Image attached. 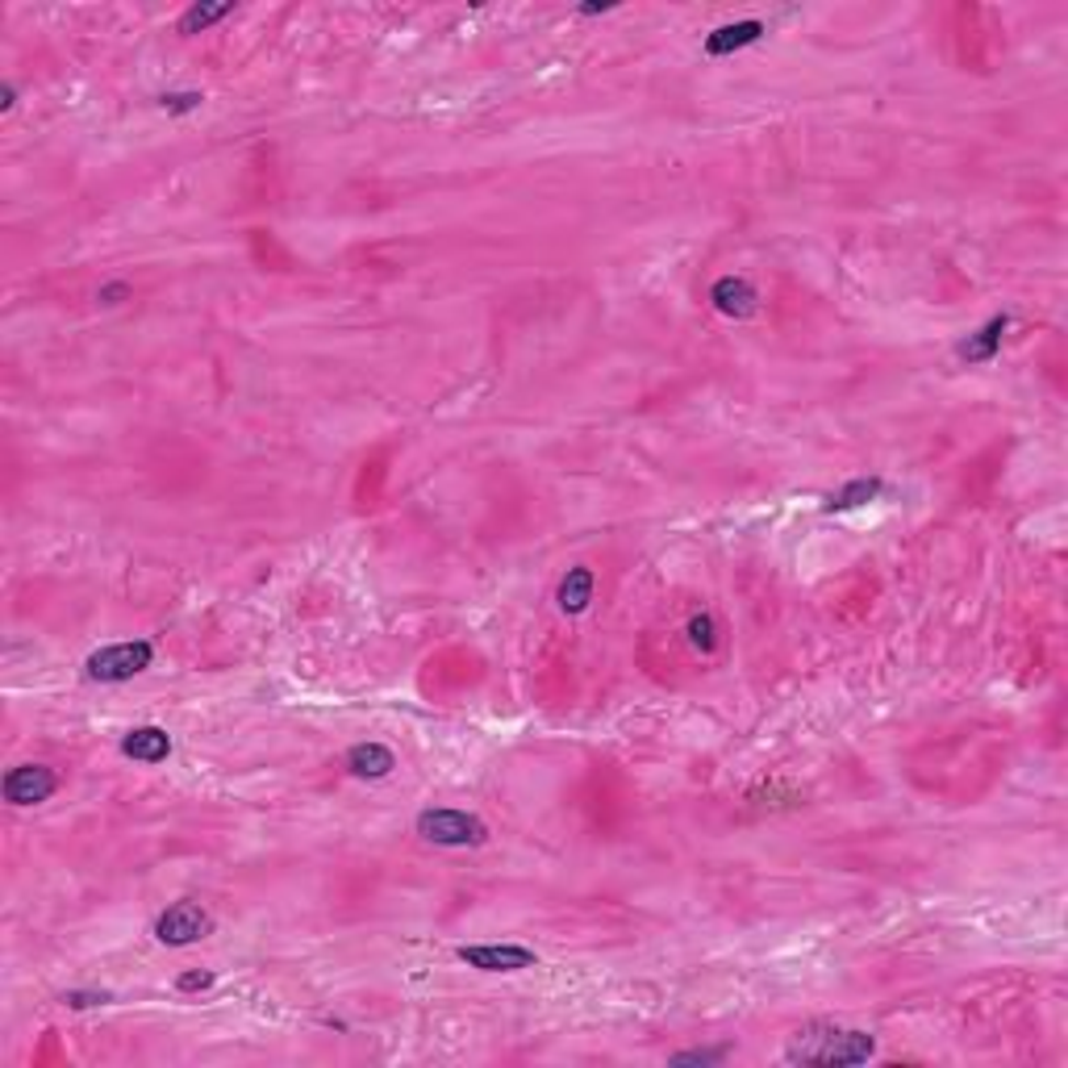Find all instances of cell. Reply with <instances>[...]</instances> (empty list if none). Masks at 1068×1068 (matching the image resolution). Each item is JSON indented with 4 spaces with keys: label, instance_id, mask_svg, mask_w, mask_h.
Listing matches in <instances>:
<instances>
[{
    "label": "cell",
    "instance_id": "cell-1",
    "mask_svg": "<svg viewBox=\"0 0 1068 1068\" xmlns=\"http://www.w3.org/2000/svg\"><path fill=\"white\" fill-rule=\"evenodd\" d=\"M877 1039L868 1031L839 1023H806L797 1026L785 1044V1060L789 1065H827V1068H852L873 1060Z\"/></svg>",
    "mask_w": 1068,
    "mask_h": 1068
},
{
    "label": "cell",
    "instance_id": "cell-2",
    "mask_svg": "<svg viewBox=\"0 0 1068 1068\" xmlns=\"http://www.w3.org/2000/svg\"><path fill=\"white\" fill-rule=\"evenodd\" d=\"M418 835L426 843H435V847H481L488 839V827L476 814H468V810L439 806V810H421L418 814Z\"/></svg>",
    "mask_w": 1068,
    "mask_h": 1068
},
{
    "label": "cell",
    "instance_id": "cell-3",
    "mask_svg": "<svg viewBox=\"0 0 1068 1068\" xmlns=\"http://www.w3.org/2000/svg\"><path fill=\"white\" fill-rule=\"evenodd\" d=\"M150 664H155V643H147V639H126V643H109V648L92 651L85 668L101 685H122V681H134L138 672H147Z\"/></svg>",
    "mask_w": 1068,
    "mask_h": 1068
},
{
    "label": "cell",
    "instance_id": "cell-4",
    "mask_svg": "<svg viewBox=\"0 0 1068 1068\" xmlns=\"http://www.w3.org/2000/svg\"><path fill=\"white\" fill-rule=\"evenodd\" d=\"M210 931H213L210 910H205L201 901H192V898L171 901L168 910L155 919V940L168 943V947H189V943L205 940Z\"/></svg>",
    "mask_w": 1068,
    "mask_h": 1068
},
{
    "label": "cell",
    "instance_id": "cell-5",
    "mask_svg": "<svg viewBox=\"0 0 1068 1068\" xmlns=\"http://www.w3.org/2000/svg\"><path fill=\"white\" fill-rule=\"evenodd\" d=\"M456 956L468 968H481V973H522V968L539 964V956L522 943H468Z\"/></svg>",
    "mask_w": 1068,
    "mask_h": 1068
},
{
    "label": "cell",
    "instance_id": "cell-6",
    "mask_svg": "<svg viewBox=\"0 0 1068 1068\" xmlns=\"http://www.w3.org/2000/svg\"><path fill=\"white\" fill-rule=\"evenodd\" d=\"M0 789H4L9 806H43L59 789V776H55V768H46V764H18V768L4 773Z\"/></svg>",
    "mask_w": 1068,
    "mask_h": 1068
},
{
    "label": "cell",
    "instance_id": "cell-7",
    "mask_svg": "<svg viewBox=\"0 0 1068 1068\" xmlns=\"http://www.w3.org/2000/svg\"><path fill=\"white\" fill-rule=\"evenodd\" d=\"M710 305L722 317L743 322V317H752L755 310H760V293H755L743 276H722V280H713L710 284Z\"/></svg>",
    "mask_w": 1068,
    "mask_h": 1068
},
{
    "label": "cell",
    "instance_id": "cell-8",
    "mask_svg": "<svg viewBox=\"0 0 1068 1068\" xmlns=\"http://www.w3.org/2000/svg\"><path fill=\"white\" fill-rule=\"evenodd\" d=\"M122 752L138 764H164L171 755V734L164 727H134L122 739Z\"/></svg>",
    "mask_w": 1068,
    "mask_h": 1068
},
{
    "label": "cell",
    "instance_id": "cell-9",
    "mask_svg": "<svg viewBox=\"0 0 1068 1068\" xmlns=\"http://www.w3.org/2000/svg\"><path fill=\"white\" fill-rule=\"evenodd\" d=\"M760 38H764V22H755V18L734 22V25H718L710 38H706V55L722 59V55H734V50L760 43Z\"/></svg>",
    "mask_w": 1068,
    "mask_h": 1068
},
{
    "label": "cell",
    "instance_id": "cell-10",
    "mask_svg": "<svg viewBox=\"0 0 1068 1068\" xmlns=\"http://www.w3.org/2000/svg\"><path fill=\"white\" fill-rule=\"evenodd\" d=\"M347 768H351V776H359V780H380V776H389L393 768H397V755L389 752L384 743H356V747L347 752Z\"/></svg>",
    "mask_w": 1068,
    "mask_h": 1068
},
{
    "label": "cell",
    "instance_id": "cell-11",
    "mask_svg": "<svg viewBox=\"0 0 1068 1068\" xmlns=\"http://www.w3.org/2000/svg\"><path fill=\"white\" fill-rule=\"evenodd\" d=\"M593 588H597V576H593V567L576 564L564 572V581H560V588H555V602H560V609L564 614H585L588 602H593Z\"/></svg>",
    "mask_w": 1068,
    "mask_h": 1068
},
{
    "label": "cell",
    "instance_id": "cell-12",
    "mask_svg": "<svg viewBox=\"0 0 1068 1068\" xmlns=\"http://www.w3.org/2000/svg\"><path fill=\"white\" fill-rule=\"evenodd\" d=\"M1005 326H1010V317H989L985 322L981 330L977 335H968L960 342V359L964 363H989V359L998 356L1002 351V335H1005Z\"/></svg>",
    "mask_w": 1068,
    "mask_h": 1068
},
{
    "label": "cell",
    "instance_id": "cell-13",
    "mask_svg": "<svg viewBox=\"0 0 1068 1068\" xmlns=\"http://www.w3.org/2000/svg\"><path fill=\"white\" fill-rule=\"evenodd\" d=\"M231 13H234V4H189L176 30H180V34H201V30H210V25L226 22Z\"/></svg>",
    "mask_w": 1068,
    "mask_h": 1068
},
{
    "label": "cell",
    "instance_id": "cell-14",
    "mask_svg": "<svg viewBox=\"0 0 1068 1068\" xmlns=\"http://www.w3.org/2000/svg\"><path fill=\"white\" fill-rule=\"evenodd\" d=\"M877 493H880V481H852L847 488H839L835 497L827 502V509H831V514H843V509H859V505L873 502Z\"/></svg>",
    "mask_w": 1068,
    "mask_h": 1068
},
{
    "label": "cell",
    "instance_id": "cell-15",
    "mask_svg": "<svg viewBox=\"0 0 1068 1068\" xmlns=\"http://www.w3.org/2000/svg\"><path fill=\"white\" fill-rule=\"evenodd\" d=\"M685 634H689V643L697 651H706L710 655L713 651V643H718V627H713V618L710 614H693L689 618V627H685Z\"/></svg>",
    "mask_w": 1068,
    "mask_h": 1068
},
{
    "label": "cell",
    "instance_id": "cell-16",
    "mask_svg": "<svg viewBox=\"0 0 1068 1068\" xmlns=\"http://www.w3.org/2000/svg\"><path fill=\"white\" fill-rule=\"evenodd\" d=\"M213 981H217V977H213L210 968H192V973H180V977H176V989H180V993H205V989H213Z\"/></svg>",
    "mask_w": 1068,
    "mask_h": 1068
},
{
    "label": "cell",
    "instance_id": "cell-17",
    "mask_svg": "<svg viewBox=\"0 0 1068 1068\" xmlns=\"http://www.w3.org/2000/svg\"><path fill=\"white\" fill-rule=\"evenodd\" d=\"M727 1056V1047H693V1052H676L672 1065H718Z\"/></svg>",
    "mask_w": 1068,
    "mask_h": 1068
},
{
    "label": "cell",
    "instance_id": "cell-18",
    "mask_svg": "<svg viewBox=\"0 0 1068 1068\" xmlns=\"http://www.w3.org/2000/svg\"><path fill=\"white\" fill-rule=\"evenodd\" d=\"M201 92H164L159 97V105L168 109V113H192V109H201Z\"/></svg>",
    "mask_w": 1068,
    "mask_h": 1068
},
{
    "label": "cell",
    "instance_id": "cell-19",
    "mask_svg": "<svg viewBox=\"0 0 1068 1068\" xmlns=\"http://www.w3.org/2000/svg\"><path fill=\"white\" fill-rule=\"evenodd\" d=\"M109 993H88V989H67L64 993V1005H71V1010H88V1005H105Z\"/></svg>",
    "mask_w": 1068,
    "mask_h": 1068
},
{
    "label": "cell",
    "instance_id": "cell-20",
    "mask_svg": "<svg viewBox=\"0 0 1068 1068\" xmlns=\"http://www.w3.org/2000/svg\"><path fill=\"white\" fill-rule=\"evenodd\" d=\"M126 296H130V284H126V280H109V284H101L97 301H101V305H122Z\"/></svg>",
    "mask_w": 1068,
    "mask_h": 1068
}]
</instances>
